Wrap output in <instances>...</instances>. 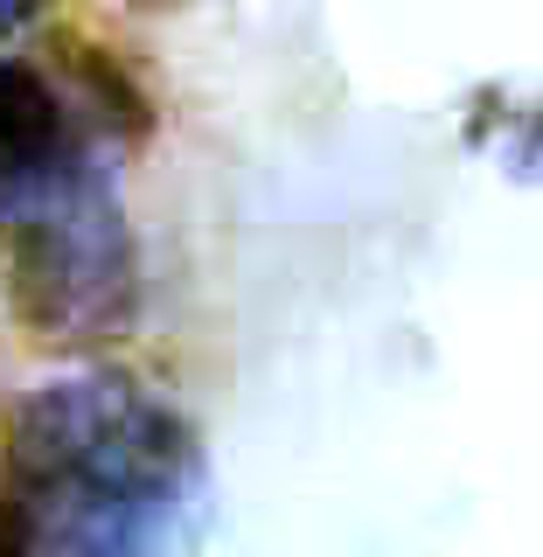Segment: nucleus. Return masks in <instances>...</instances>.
I'll return each instance as SVG.
<instances>
[{"label": "nucleus", "instance_id": "obj_1", "mask_svg": "<svg viewBox=\"0 0 543 557\" xmlns=\"http://www.w3.org/2000/svg\"><path fill=\"white\" fill-rule=\"evenodd\" d=\"M217 474L188 411L133 370H63L0 440V530L14 557H202Z\"/></svg>", "mask_w": 543, "mask_h": 557}, {"label": "nucleus", "instance_id": "obj_2", "mask_svg": "<svg viewBox=\"0 0 543 557\" xmlns=\"http://www.w3.org/2000/svg\"><path fill=\"white\" fill-rule=\"evenodd\" d=\"M0 244L8 300L35 342L104 348L139 321V244L104 133L0 202Z\"/></svg>", "mask_w": 543, "mask_h": 557}, {"label": "nucleus", "instance_id": "obj_3", "mask_svg": "<svg viewBox=\"0 0 543 557\" xmlns=\"http://www.w3.org/2000/svg\"><path fill=\"white\" fill-rule=\"evenodd\" d=\"M84 139H98V126L77 112V98L49 70H35L22 57H0V202L22 196L35 174L57 168Z\"/></svg>", "mask_w": 543, "mask_h": 557}, {"label": "nucleus", "instance_id": "obj_4", "mask_svg": "<svg viewBox=\"0 0 543 557\" xmlns=\"http://www.w3.org/2000/svg\"><path fill=\"white\" fill-rule=\"evenodd\" d=\"M49 8H57V0H0V35H22L28 22H42Z\"/></svg>", "mask_w": 543, "mask_h": 557}, {"label": "nucleus", "instance_id": "obj_5", "mask_svg": "<svg viewBox=\"0 0 543 557\" xmlns=\"http://www.w3.org/2000/svg\"><path fill=\"white\" fill-rule=\"evenodd\" d=\"M0 557H14V544H8V530H0Z\"/></svg>", "mask_w": 543, "mask_h": 557}]
</instances>
